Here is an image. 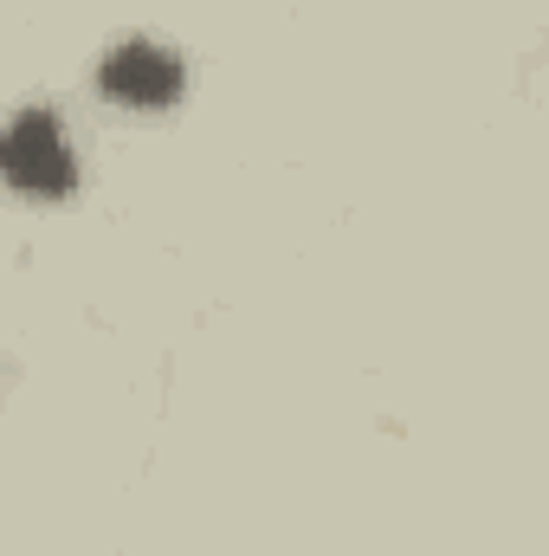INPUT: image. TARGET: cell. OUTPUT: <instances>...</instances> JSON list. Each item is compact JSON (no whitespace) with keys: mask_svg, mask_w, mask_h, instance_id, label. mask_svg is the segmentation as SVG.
<instances>
[{"mask_svg":"<svg viewBox=\"0 0 549 556\" xmlns=\"http://www.w3.org/2000/svg\"><path fill=\"white\" fill-rule=\"evenodd\" d=\"M104 91L117 98V104H175V91H181V59L175 52H162V46H149V39H130V46H117L111 59H104Z\"/></svg>","mask_w":549,"mask_h":556,"instance_id":"cell-2","label":"cell"},{"mask_svg":"<svg viewBox=\"0 0 549 556\" xmlns=\"http://www.w3.org/2000/svg\"><path fill=\"white\" fill-rule=\"evenodd\" d=\"M0 175L13 188H33V194H65L72 188V149L59 137V124L46 111H26L0 130Z\"/></svg>","mask_w":549,"mask_h":556,"instance_id":"cell-1","label":"cell"}]
</instances>
